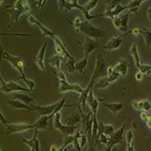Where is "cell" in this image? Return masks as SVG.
<instances>
[{
    "label": "cell",
    "instance_id": "cell-1",
    "mask_svg": "<svg viewBox=\"0 0 151 151\" xmlns=\"http://www.w3.org/2000/svg\"><path fill=\"white\" fill-rule=\"evenodd\" d=\"M74 26V28L77 30V32H82L84 33L87 37L89 38H95V40H98V38H102L103 36L106 35V31L103 30L101 28H98L97 26L93 25L89 21H82L80 17H76L75 21L70 22Z\"/></svg>",
    "mask_w": 151,
    "mask_h": 151
},
{
    "label": "cell",
    "instance_id": "cell-2",
    "mask_svg": "<svg viewBox=\"0 0 151 151\" xmlns=\"http://www.w3.org/2000/svg\"><path fill=\"white\" fill-rule=\"evenodd\" d=\"M7 13L10 16L11 22H18L19 17L22 14H30L31 6L26 0H18L14 3V5H8L6 8Z\"/></svg>",
    "mask_w": 151,
    "mask_h": 151
},
{
    "label": "cell",
    "instance_id": "cell-3",
    "mask_svg": "<svg viewBox=\"0 0 151 151\" xmlns=\"http://www.w3.org/2000/svg\"><path fill=\"white\" fill-rule=\"evenodd\" d=\"M58 8H60V10L62 12L70 11V10H72V9H78V10H80L83 13V15H84L86 21H89V22H91V20H93V19H95V18L104 17L103 13L96 14V15H91V14H90V12H88L86 10L85 6L84 5H80V4L78 3L77 0H73V1H69V0L62 1V0H60V1H58Z\"/></svg>",
    "mask_w": 151,
    "mask_h": 151
},
{
    "label": "cell",
    "instance_id": "cell-4",
    "mask_svg": "<svg viewBox=\"0 0 151 151\" xmlns=\"http://www.w3.org/2000/svg\"><path fill=\"white\" fill-rule=\"evenodd\" d=\"M107 69H108V65H107L106 60H105L102 52H99L98 57H97V60H96V67H95V70L93 72V75H92V77H91V80H90V84H92L94 87V84L97 80L101 79V78L107 77Z\"/></svg>",
    "mask_w": 151,
    "mask_h": 151
},
{
    "label": "cell",
    "instance_id": "cell-5",
    "mask_svg": "<svg viewBox=\"0 0 151 151\" xmlns=\"http://www.w3.org/2000/svg\"><path fill=\"white\" fill-rule=\"evenodd\" d=\"M53 118V126H55V129L57 130H60V132L64 134L65 136H68V135H72L74 134L76 131L78 130L81 126L77 125V126H67V125H64L60 121V113H57L55 116L52 117Z\"/></svg>",
    "mask_w": 151,
    "mask_h": 151
},
{
    "label": "cell",
    "instance_id": "cell-6",
    "mask_svg": "<svg viewBox=\"0 0 151 151\" xmlns=\"http://www.w3.org/2000/svg\"><path fill=\"white\" fill-rule=\"evenodd\" d=\"M125 128H126V125L124 124L121 128H119L118 130L114 131V133L109 137L108 142H107V144H106V147H105V151H111V149L114 147V146L122 143Z\"/></svg>",
    "mask_w": 151,
    "mask_h": 151
},
{
    "label": "cell",
    "instance_id": "cell-7",
    "mask_svg": "<svg viewBox=\"0 0 151 151\" xmlns=\"http://www.w3.org/2000/svg\"><path fill=\"white\" fill-rule=\"evenodd\" d=\"M3 60H6L8 63H10V65L14 68L15 70H17L20 74L21 77H25L23 72L24 68V60L21 57H14V55H9L8 52H4L3 55Z\"/></svg>",
    "mask_w": 151,
    "mask_h": 151
},
{
    "label": "cell",
    "instance_id": "cell-8",
    "mask_svg": "<svg viewBox=\"0 0 151 151\" xmlns=\"http://www.w3.org/2000/svg\"><path fill=\"white\" fill-rule=\"evenodd\" d=\"M5 127H6V133L8 135H11V134L14 133L26 132V131L31 130V129H35L33 124L29 125V124H24V123H9L7 124Z\"/></svg>",
    "mask_w": 151,
    "mask_h": 151
},
{
    "label": "cell",
    "instance_id": "cell-9",
    "mask_svg": "<svg viewBox=\"0 0 151 151\" xmlns=\"http://www.w3.org/2000/svg\"><path fill=\"white\" fill-rule=\"evenodd\" d=\"M60 83V87H58V93H67V92H74V93L81 94L83 92V88L79 84H70V83L65 81L58 80Z\"/></svg>",
    "mask_w": 151,
    "mask_h": 151
},
{
    "label": "cell",
    "instance_id": "cell-10",
    "mask_svg": "<svg viewBox=\"0 0 151 151\" xmlns=\"http://www.w3.org/2000/svg\"><path fill=\"white\" fill-rule=\"evenodd\" d=\"M130 33H131V31L128 30L126 33H123V35H117V36H114V37H112L111 40L104 45V48L106 50H118V48L120 47V45H122V42H123V37L127 36L128 35H130Z\"/></svg>",
    "mask_w": 151,
    "mask_h": 151
},
{
    "label": "cell",
    "instance_id": "cell-11",
    "mask_svg": "<svg viewBox=\"0 0 151 151\" xmlns=\"http://www.w3.org/2000/svg\"><path fill=\"white\" fill-rule=\"evenodd\" d=\"M24 15L26 16V18H27L28 22L31 24V25H37L38 27L40 28L41 32H42V37H45V36H48V37H53V36L55 35V33H53L50 29H48L47 26H45L43 24H41L40 21L36 19L35 16L31 15V14H24Z\"/></svg>",
    "mask_w": 151,
    "mask_h": 151
},
{
    "label": "cell",
    "instance_id": "cell-12",
    "mask_svg": "<svg viewBox=\"0 0 151 151\" xmlns=\"http://www.w3.org/2000/svg\"><path fill=\"white\" fill-rule=\"evenodd\" d=\"M57 103L55 104H52V105H48V106H40V105H31L32 107L33 111H35L37 113V118L38 117H41V116H50V115L52 114V112L55 111V107H57Z\"/></svg>",
    "mask_w": 151,
    "mask_h": 151
},
{
    "label": "cell",
    "instance_id": "cell-13",
    "mask_svg": "<svg viewBox=\"0 0 151 151\" xmlns=\"http://www.w3.org/2000/svg\"><path fill=\"white\" fill-rule=\"evenodd\" d=\"M52 40L53 42H55V50H57V53L60 57L62 58H74L73 55H70L69 52H68L67 50H65L64 43H63V41L60 40V38L58 37V36L55 35V36L52 37Z\"/></svg>",
    "mask_w": 151,
    "mask_h": 151
},
{
    "label": "cell",
    "instance_id": "cell-14",
    "mask_svg": "<svg viewBox=\"0 0 151 151\" xmlns=\"http://www.w3.org/2000/svg\"><path fill=\"white\" fill-rule=\"evenodd\" d=\"M100 47V43L97 40H93L92 38L85 37V42L83 45V52L85 53V57H89V55L95 50Z\"/></svg>",
    "mask_w": 151,
    "mask_h": 151
},
{
    "label": "cell",
    "instance_id": "cell-15",
    "mask_svg": "<svg viewBox=\"0 0 151 151\" xmlns=\"http://www.w3.org/2000/svg\"><path fill=\"white\" fill-rule=\"evenodd\" d=\"M94 89V88H93ZM93 89L90 90L89 95H88V98H87V104L89 105L90 109H91L92 114L95 116H97V111H98V107L100 105V102L102 101V99H98L94 96L93 94Z\"/></svg>",
    "mask_w": 151,
    "mask_h": 151
},
{
    "label": "cell",
    "instance_id": "cell-16",
    "mask_svg": "<svg viewBox=\"0 0 151 151\" xmlns=\"http://www.w3.org/2000/svg\"><path fill=\"white\" fill-rule=\"evenodd\" d=\"M37 134L38 130H35V134H33L32 139H25V138H21V141L28 146L30 149H33L35 151H40V142L37 139Z\"/></svg>",
    "mask_w": 151,
    "mask_h": 151
},
{
    "label": "cell",
    "instance_id": "cell-17",
    "mask_svg": "<svg viewBox=\"0 0 151 151\" xmlns=\"http://www.w3.org/2000/svg\"><path fill=\"white\" fill-rule=\"evenodd\" d=\"M47 43L45 42L42 45V47L40 48V50L38 52V55H35L33 58V60L36 63L37 67L40 68L41 70H45V50H47Z\"/></svg>",
    "mask_w": 151,
    "mask_h": 151
},
{
    "label": "cell",
    "instance_id": "cell-18",
    "mask_svg": "<svg viewBox=\"0 0 151 151\" xmlns=\"http://www.w3.org/2000/svg\"><path fill=\"white\" fill-rule=\"evenodd\" d=\"M113 69L120 76L126 77V75H127V73H128V69H129V63L125 58H120V60H118V63H117V65Z\"/></svg>",
    "mask_w": 151,
    "mask_h": 151
},
{
    "label": "cell",
    "instance_id": "cell-19",
    "mask_svg": "<svg viewBox=\"0 0 151 151\" xmlns=\"http://www.w3.org/2000/svg\"><path fill=\"white\" fill-rule=\"evenodd\" d=\"M131 13L137 14V11L128 10L124 15L119 16V18H120V27H119V30H121V32L126 33L128 31V20H129V15H130Z\"/></svg>",
    "mask_w": 151,
    "mask_h": 151
},
{
    "label": "cell",
    "instance_id": "cell-20",
    "mask_svg": "<svg viewBox=\"0 0 151 151\" xmlns=\"http://www.w3.org/2000/svg\"><path fill=\"white\" fill-rule=\"evenodd\" d=\"M48 120H50V116H41L38 117L35 123L33 124L35 126V130H47L48 127Z\"/></svg>",
    "mask_w": 151,
    "mask_h": 151
},
{
    "label": "cell",
    "instance_id": "cell-21",
    "mask_svg": "<svg viewBox=\"0 0 151 151\" xmlns=\"http://www.w3.org/2000/svg\"><path fill=\"white\" fill-rule=\"evenodd\" d=\"M6 103L11 107L12 109H23V110H27V111H33L32 107L31 106H28V105L22 103V102L18 101V100H7Z\"/></svg>",
    "mask_w": 151,
    "mask_h": 151
},
{
    "label": "cell",
    "instance_id": "cell-22",
    "mask_svg": "<svg viewBox=\"0 0 151 151\" xmlns=\"http://www.w3.org/2000/svg\"><path fill=\"white\" fill-rule=\"evenodd\" d=\"M102 105L104 107H106L109 111H111L113 114H118L119 112L123 109V104L122 103H106L104 100L101 101Z\"/></svg>",
    "mask_w": 151,
    "mask_h": 151
},
{
    "label": "cell",
    "instance_id": "cell-23",
    "mask_svg": "<svg viewBox=\"0 0 151 151\" xmlns=\"http://www.w3.org/2000/svg\"><path fill=\"white\" fill-rule=\"evenodd\" d=\"M80 123H81V116H80L79 112H76V113L72 114L65 121V125L67 126H77Z\"/></svg>",
    "mask_w": 151,
    "mask_h": 151
},
{
    "label": "cell",
    "instance_id": "cell-24",
    "mask_svg": "<svg viewBox=\"0 0 151 151\" xmlns=\"http://www.w3.org/2000/svg\"><path fill=\"white\" fill-rule=\"evenodd\" d=\"M13 100H18V101L22 102V103L28 105V106H31V105H33V103H35V99L33 98L29 97L28 95H25L22 93H17V92H16V94L14 95Z\"/></svg>",
    "mask_w": 151,
    "mask_h": 151
},
{
    "label": "cell",
    "instance_id": "cell-25",
    "mask_svg": "<svg viewBox=\"0 0 151 151\" xmlns=\"http://www.w3.org/2000/svg\"><path fill=\"white\" fill-rule=\"evenodd\" d=\"M88 58L89 57H84V58L79 62H76L75 64V70L78 72L80 75H85V70H86L87 65H88Z\"/></svg>",
    "mask_w": 151,
    "mask_h": 151
},
{
    "label": "cell",
    "instance_id": "cell-26",
    "mask_svg": "<svg viewBox=\"0 0 151 151\" xmlns=\"http://www.w3.org/2000/svg\"><path fill=\"white\" fill-rule=\"evenodd\" d=\"M111 83L109 82L108 78L105 77V78H101V79L97 80V81L95 82L93 88H97L98 90H105L107 87H109V85Z\"/></svg>",
    "mask_w": 151,
    "mask_h": 151
},
{
    "label": "cell",
    "instance_id": "cell-27",
    "mask_svg": "<svg viewBox=\"0 0 151 151\" xmlns=\"http://www.w3.org/2000/svg\"><path fill=\"white\" fill-rule=\"evenodd\" d=\"M130 55H132L134 58V62H135V65L137 68H139L140 64V57L139 53H138V50H137V45L136 43H133L130 47Z\"/></svg>",
    "mask_w": 151,
    "mask_h": 151
},
{
    "label": "cell",
    "instance_id": "cell-28",
    "mask_svg": "<svg viewBox=\"0 0 151 151\" xmlns=\"http://www.w3.org/2000/svg\"><path fill=\"white\" fill-rule=\"evenodd\" d=\"M140 35L143 36V38H144L146 47L150 48V45H151V31H150V29L149 28L140 29Z\"/></svg>",
    "mask_w": 151,
    "mask_h": 151
},
{
    "label": "cell",
    "instance_id": "cell-29",
    "mask_svg": "<svg viewBox=\"0 0 151 151\" xmlns=\"http://www.w3.org/2000/svg\"><path fill=\"white\" fill-rule=\"evenodd\" d=\"M99 126H100V128L102 129L103 133L106 136H108V137H110L112 134L114 133V131H115L114 130L113 125H110V124H104L103 122H99Z\"/></svg>",
    "mask_w": 151,
    "mask_h": 151
},
{
    "label": "cell",
    "instance_id": "cell-30",
    "mask_svg": "<svg viewBox=\"0 0 151 151\" xmlns=\"http://www.w3.org/2000/svg\"><path fill=\"white\" fill-rule=\"evenodd\" d=\"M7 83H8V86L10 87L12 92H24V93H26V92H30L27 88H24V87L21 86V85L16 84L15 82L10 81V82H7Z\"/></svg>",
    "mask_w": 151,
    "mask_h": 151
},
{
    "label": "cell",
    "instance_id": "cell-31",
    "mask_svg": "<svg viewBox=\"0 0 151 151\" xmlns=\"http://www.w3.org/2000/svg\"><path fill=\"white\" fill-rule=\"evenodd\" d=\"M47 62L57 70H60V58L58 55H53V57L47 58Z\"/></svg>",
    "mask_w": 151,
    "mask_h": 151
},
{
    "label": "cell",
    "instance_id": "cell-32",
    "mask_svg": "<svg viewBox=\"0 0 151 151\" xmlns=\"http://www.w3.org/2000/svg\"><path fill=\"white\" fill-rule=\"evenodd\" d=\"M119 77H120V75H119L116 70H114L113 67H108V69H107V78H108L109 82L110 83L115 82L117 81V79H118Z\"/></svg>",
    "mask_w": 151,
    "mask_h": 151
},
{
    "label": "cell",
    "instance_id": "cell-33",
    "mask_svg": "<svg viewBox=\"0 0 151 151\" xmlns=\"http://www.w3.org/2000/svg\"><path fill=\"white\" fill-rule=\"evenodd\" d=\"M75 64H76V60L74 58H68L67 63H65V70L70 75H73L76 72Z\"/></svg>",
    "mask_w": 151,
    "mask_h": 151
},
{
    "label": "cell",
    "instance_id": "cell-34",
    "mask_svg": "<svg viewBox=\"0 0 151 151\" xmlns=\"http://www.w3.org/2000/svg\"><path fill=\"white\" fill-rule=\"evenodd\" d=\"M19 80H22V81L25 83L26 87H27V89L29 90L30 92H32L33 90H35V83L32 81V80H28L26 77H18L16 78V81H19Z\"/></svg>",
    "mask_w": 151,
    "mask_h": 151
},
{
    "label": "cell",
    "instance_id": "cell-35",
    "mask_svg": "<svg viewBox=\"0 0 151 151\" xmlns=\"http://www.w3.org/2000/svg\"><path fill=\"white\" fill-rule=\"evenodd\" d=\"M0 36H20V37H31L33 36V35L31 33H19V32H16V33H7V32H0Z\"/></svg>",
    "mask_w": 151,
    "mask_h": 151
},
{
    "label": "cell",
    "instance_id": "cell-36",
    "mask_svg": "<svg viewBox=\"0 0 151 151\" xmlns=\"http://www.w3.org/2000/svg\"><path fill=\"white\" fill-rule=\"evenodd\" d=\"M98 0H90V1H87L86 4H85V8H86V10L88 12H90L92 10V9H94L95 7L97 6V4H98Z\"/></svg>",
    "mask_w": 151,
    "mask_h": 151
},
{
    "label": "cell",
    "instance_id": "cell-37",
    "mask_svg": "<svg viewBox=\"0 0 151 151\" xmlns=\"http://www.w3.org/2000/svg\"><path fill=\"white\" fill-rule=\"evenodd\" d=\"M138 70H139V72L141 74L150 76V70H151L150 65H140L139 68H138Z\"/></svg>",
    "mask_w": 151,
    "mask_h": 151
},
{
    "label": "cell",
    "instance_id": "cell-38",
    "mask_svg": "<svg viewBox=\"0 0 151 151\" xmlns=\"http://www.w3.org/2000/svg\"><path fill=\"white\" fill-rule=\"evenodd\" d=\"M131 106L136 111L142 110V102H141V100H133V101H131Z\"/></svg>",
    "mask_w": 151,
    "mask_h": 151
},
{
    "label": "cell",
    "instance_id": "cell-39",
    "mask_svg": "<svg viewBox=\"0 0 151 151\" xmlns=\"http://www.w3.org/2000/svg\"><path fill=\"white\" fill-rule=\"evenodd\" d=\"M73 139H74V134H72V135L65 136L64 144H63V146H64L65 148H67L70 144H72V143H73Z\"/></svg>",
    "mask_w": 151,
    "mask_h": 151
},
{
    "label": "cell",
    "instance_id": "cell-40",
    "mask_svg": "<svg viewBox=\"0 0 151 151\" xmlns=\"http://www.w3.org/2000/svg\"><path fill=\"white\" fill-rule=\"evenodd\" d=\"M125 137H126V142H127V145L132 144V140L134 137V134L132 130H128L127 132L125 134Z\"/></svg>",
    "mask_w": 151,
    "mask_h": 151
},
{
    "label": "cell",
    "instance_id": "cell-41",
    "mask_svg": "<svg viewBox=\"0 0 151 151\" xmlns=\"http://www.w3.org/2000/svg\"><path fill=\"white\" fill-rule=\"evenodd\" d=\"M141 102H142V110H144L145 112L150 111L151 109L150 102L148 100H141Z\"/></svg>",
    "mask_w": 151,
    "mask_h": 151
},
{
    "label": "cell",
    "instance_id": "cell-42",
    "mask_svg": "<svg viewBox=\"0 0 151 151\" xmlns=\"http://www.w3.org/2000/svg\"><path fill=\"white\" fill-rule=\"evenodd\" d=\"M79 143H80V146H81V148L84 147V146L88 143V138H87V136H85V135H81V136H80V138H79Z\"/></svg>",
    "mask_w": 151,
    "mask_h": 151
},
{
    "label": "cell",
    "instance_id": "cell-43",
    "mask_svg": "<svg viewBox=\"0 0 151 151\" xmlns=\"http://www.w3.org/2000/svg\"><path fill=\"white\" fill-rule=\"evenodd\" d=\"M53 73L57 75V77L58 78V80H62V81H65V80H67L65 73L63 72V70H57V72H53Z\"/></svg>",
    "mask_w": 151,
    "mask_h": 151
},
{
    "label": "cell",
    "instance_id": "cell-44",
    "mask_svg": "<svg viewBox=\"0 0 151 151\" xmlns=\"http://www.w3.org/2000/svg\"><path fill=\"white\" fill-rule=\"evenodd\" d=\"M112 20H113V25L115 26L117 29H119V27H120V18H119V16L114 17Z\"/></svg>",
    "mask_w": 151,
    "mask_h": 151
},
{
    "label": "cell",
    "instance_id": "cell-45",
    "mask_svg": "<svg viewBox=\"0 0 151 151\" xmlns=\"http://www.w3.org/2000/svg\"><path fill=\"white\" fill-rule=\"evenodd\" d=\"M0 122H1L3 125H7V124H9V122H8V120L4 117V115L2 114V112H1V110H0Z\"/></svg>",
    "mask_w": 151,
    "mask_h": 151
},
{
    "label": "cell",
    "instance_id": "cell-46",
    "mask_svg": "<svg viewBox=\"0 0 151 151\" xmlns=\"http://www.w3.org/2000/svg\"><path fill=\"white\" fill-rule=\"evenodd\" d=\"M135 79H136V81H141V80L143 79V74H141L139 70H138L135 75Z\"/></svg>",
    "mask_w": 151,
    "mask_h": 151
},
{
    "label": "cell",
    "instance_id": "cell-47",
    "mask_svg": "<svg viewBox=\"0 0 151 151\" xmlns=\"http://www.w3.org/2000/svg\"><path fill=\"white\" fill-rule=\"evenodd\" d=\"M3 55H4V50L2 48V43H1V40H0V63L3 60Z\"/></svg>",
    "mask_w": 151,
    "mask_h": 151
},
{
    "label": "cell",
    "instance_id": "cell-48",
    "mask_svg": "<svg viewBox=\"0 0 151 151\" xmlns=\"http://www.w3.org/2000/svg\"><path fill=\"white\" fill-rule=\"evenodd\" d=\"M140 117H141V119H142V120L146 121V119H147L148 117H150V116L148 115V114L146 113V112H143V113H141V114H140Z\"/></svg>",
    "mask_w": 151,
    "mask_h": 151
},
{
    "label": "cell",
    "instance_id": "cell-49",
    "mask_svg": "<svg viewBox=\"0 0 151 151\" xmlns=\"http://www.w3.org/2000/svg\"><path fill=\"white\" fill-rule=\"evenodd\" d=\"M126 151H135V149H134V145L133 144L127 145V149H126Z\"/></svg>",
    "mask_w": 151,
    "mask_h": 151
},
{
    "label": "cell",
    "instance_id": "cell-50",
    "mask_svg": "<svg viewBox=\"0 0 151 151\" xmlns=\"http://www.w3.org/2000/svg\"><path fill=\"white\" fill-rule=\"evenodd\" d=\"M147 17H148L149 20H151V8H150V7L147 9Z\"/></svg>",
    "mask_w": 151,
    "mask_h": 151
},
{
    "label": "cell",
    "instance_id": "cell-51",
    "mask_svg": "<svg viewBox=\"0 0 151 151\" xmlns=\"http://www.w3.org/2000/svg\"><path fill=\"white\" fill-rule=\"evenodd\" d=\"M146 124H147V127H148V128H151V124H150V117H148V118L146 119Z\"/></svg>",
    "mask_w": 151,
    "mask_h": 151
},
{
    "label": "cell",
    "instance_id": "cell-52",
    "mask_svg": "<svg viewBox=\"0 0 151 151\" xmlns=\"http://www.w3.org/2000/svg\"><path fill=\"white\" fill-rule=\"evenodd\" d=\"M57 150H58V148L55 147V144H52V146H50V151H57Z\"/></svg>",
    "mask_w": 151,
    "mask_h": 151
},
{
    "label": "cell",
    "instance_id": "cell-53",
    "mask_svg": "<svg viewBox=\"0 0 151 151\" xmlns=\"http://www.w3.org/2000/svg\"><path fill=\"white\" fill-rule=\"evenodd\" d=\"M111 151H118V149H117V147H116V146H114V147L111 149Z\"/></svg>",
    "mask_w": 151,
    "mask_h": 151
},
{
    "label": "cell",
    "instance_id": "cell-54",
    "mask_svg": "<svg viewBox=\"0 0 151 151\" xmlns=\"http://www.w3.org/2000/svg\"><path fill=\"white\" fill-rule=\"evenodd\" d=\"M70 151H77V150H76V149H75V148H74V147H73V148H72V149H70Z\"/></svg>",
    "mask_w": 151,
    "mask_h": 151
},
{
    "label": "cell",
    "instance_id": "cell-55",
    "mask_svg": "<svg viewBox=\"0 0 151 151\" xmlns=\"http://www.w3.org/2000/svg\"><path fill=\"white\" fill-rule=\"evenodd\" d=\"M6 8H7V6H4L3 8H1V9H0V10H2V9H6Z\"/></svg>",
    "mask_w": 151,
    "mask_h": 151
},
{
    "label": "cell",
    "instance_id": "cell-56",
    "mask_svg": "<svg viewBox=\"0 0 151 151\" xmlns=\"http://www.w3.org/2000/svg\"><path fill=\"white\" fill-rule=\"evenodd\" d=\"M30 151H35V150H33V149H30Z\"/></svg>",
    "mask_w": 151,
    "mask_h": 151
},
{
    "label": "cell",
    "instance_id": "cell-57",
    "mask_svg": "<svg viewBox=\"0 0 151 151\" xmlns=\"http://www.w3.org/2000/svg\"><path fill=\"white\" fill-rule=\"evenodd\" d=\"M96 151H99V150H96Z\"/></svg>",
    "mask_w": 151,
    "mask_h": 151
},
{
    "label": "cell",
    "instance_id": "cell-58",
    "mask_svg": "<svg viewBox=\"0 0 151 151\" xmlns=\"http://www.w3.org/2000/svg\"><path fill=\"white\" fill-rule=\"evenodd\" d=\"M0 151H1V150H0Z\"/></svg>",
    "mask_w": 151,
    "mask_h": 151
}]
</instances>
